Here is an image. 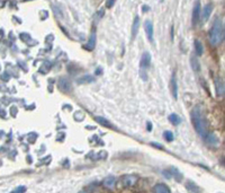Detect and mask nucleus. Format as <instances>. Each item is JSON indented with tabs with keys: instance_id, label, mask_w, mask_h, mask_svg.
<instances>
[{
	"instance_id": "aec40b11",
	"label": "nucleus",
	"mask_w": 225,
	"mask_h": 193,
	"mask_svg": "<svg viewBox=\"0 0 225 193\" xmlns=\"http://www.w3.org/2000/svg\"><path fill=\"white\" fill-rule=\"evenodd\" d=\"M186 187H187V190L189 192H199L201 191V189L196 184H194V182H187Z\"/></svg>"
},
{
	"instance_id": "5701e85b",
	"label": "nucleus",
	"mask_w": 225,
	"mask_h": 193,
	"mask_svg": "<svg viewBox=\"0 0 225 193\" xmlns=\"http://www.w3.org/2000/svg\"><path fill=\"white\" fill-rule=\"evenodd\" d=\"M163 136H164V139H166L167 141H173V139H174L173 133L171 131H166V132L163 133Z\"/></svg>"
},
{
	"instance_id": "4468645a",
	"label": "nucleus",
	"mask_w": 225,
	"mask_h": 193,
	"mask_svg": "<svg viewBox=\"0 0 225 193\" xmlns=\"http://www.w3.org/2000/svg\"><path fill=\"white\" fill-rule=\"evenodd\" d=\"M139 28H140V17L139 16H135L134 21H133V25H132V39L136 37Z\"/></svg>"
},
{
	"instance_id": "2eb2a0df",
	"label": "nucleus",
	"mask_w": 225,
	"mask_h": 193,
	"mask_svg": "<svg viewBox=\"0 0 225 193\" xmlns=\"http://www.w3.org/2000/svg\"><path fill=\"white\" fill-rule=\"evenodd\" d=\"M153 191H154V192H158V193H170V189L166 185V184H163V183L156 184V185L153 187Z\"/></svg>"
},
{
	"instance_id": "6e6552de",
	"label": "nucleus",
	"mask_w": 225,
	"mask_h": 193,
	"mask_svg": "<svg viewBox=\"0 0 225 193\" xmlns=\"http://www.w3.org/2000/svg\"><path fill=\"white\" fill-rule=\"evenodd\" d=\"M205 141H206V144L208 145V146H211V147H214V148H217L218 146H219V140H218L217 136H215L214 133H211L208 134L204 138Z\"/></svg>"
},
{
	"instance_id": "a878e982",
	"label": "nucleus",
	"mask_w": 225,
	"mask_h": 193,
	"mask_svg": "<svg viewBox=\"0 0 225 193\" xmlns=\"http://www.w3.org/2000/svg\"><path fill=\"white\" fill-rule=\"evenodd\" d=\"M140 75H141V77L143 78V80H146V75H145V71H144V70H141V71H140Z\"/></svg>"
},
{
	"instance_id": "dca6fc26",
	"label": "nucleus",
	"mask_w": 225,
	"mask_h": 193,
	"mask_svg": "<svg viewBox=\"0 0 225 193\" xmlns=\"http://www.w3.org/2000/svg\"><path fill=\"white\" fill-rule=\"evenodd\" d=\"M195 52L198 56H203V52H204V48H203V44L199 40H195Z\"/></svg>"
},
{
	"instance_id": "b1692460",
	"label": "nucleus",
	"mask_w": 225,
	"mask_h": 193,
	"mask_svg": "<svg viewBox=\"0 0 225 193\" xmlns=\"http://www.w3.org/2000/svg\"><path fill=\"white\" fill-rule=\"evenodd\" d=\"M115 2H116V0H107V1H106V7L111 8L113 6H114Z\"/></svg>"
},
{
	"instance_id": "1a4fd4ad",
	"label": "nucleus",
	"mask_w": 225,
	"mask_h": 193,
	"mask_svg": "<svg viewBox=\"0 0 225 193\" xmlns=\"http://www.w3.org/2000/svg\"><path fill=\"white\" fill-rule=\"evenodd\" d=\"M144 29L146 33V37L150 42H153V23L150 19L144 21Z\"/></svg>"
},
{
	"instance_id": "0eeeda50",
	"label": "nucleus",
	"mask_w": 225,
	"mask_h": 193,
	"mask_svg": "<svg viewBox=\"0 0 225 193\" xmlns=\"http://www.w3.org/2000/svg\"><path fill=\"white\" fill-rule=\"evenodd\" d=\"M215 91H216V95L218 97H223L224 96V91H225V86H224V81L222 78H216L215 79Z\"/></svg>"
},
{
	"instance_id": "f3484780",
	"label": "nucleus",
	"mask_w": 225,
	"mask_h": 193,
	"mask_svg": "<svg viewBox=\"0 0 225 193\" xmlns=\"http://www.w3.org/2000/svg\"><path fill=\"white\" fill-rule=\"evenodd\" d=\"M190 62H191V68H193V70L197 71V72L201 70V63H199V61H198V59L196 56H191Z\"/></svg>"
},
{
	"instance_id": "f257e3e1",
	"label": "nucleus",
	"mask_w": 225,
	"mask_h": 193,
	"mask_svg": "<svg viewBox=\"0 0 225 193\" xmlns=\"http://www.w3.org/2000/svg\"><path fill=\"white\" fill-rule=\"evenodd\" d=\"M209 43L213 46H218L223 43L225 37V28H224V21L222 18H216L214 21L213 27L209 31Z\"/></svg>"
},
{
	"instance_id": "6ab92c4d",
	"label": "nucleus",
	"mask_w": 225,
	"mask_h": 193,
	"mask_svg": "<svg viewBox=\"0 0 225 193\" xmlns=\"http://www.w3.org/2000/svg\"><path fill=\"white\" fill-rule=\"evenodd\" d=\"M94 81V77L92 76H90V75H84L82 76L81 78L78 79V83L79 84H84V83H92Z\"/></svg>"
},
{
	"instance_id": "7c9ffc66",
	"label": "nucleus",
	"mask_w": 225,
	"mask_h": 193,
	"mask_svg": "<svg viewBox=\"0 0 225 193\" xmlns=\"http://www.w3.org/2000/svg\"><path fill=\"white\" fill-rule=\"evenodd\" d=\"M171 39L173 40V27H171Z\"/></svg>"
},
{
	"instance_id": "9b49d317",
	"label": "nucleus",
	"mask_w": 225,
	"mask_h": 193,
	"mask_svg": "<svg viewBox=\"0 0 225 193\" xmlns=\"http://www.w3.org/2000/svg\"><path fill=\"white\" fill-rule=\"evenodd\" d=\"M151 63V54L149 52H144L141 56V61H140V67L142 69H146L150 67Z\"/></svg>"
},
{
	"instance_id": "cd10ccee",
	"label": "nucleus",
	"mask_w": 225,
	"mask_h": 193,
	"mask_svg": "<svg viewBox=\"0 0 225 193\" xmlns=\"http://www.w3.org/2000/svg\"><path fill=\"white\" fill-rule=\"evenodd\" d=\"M142 10H143V13H146V11L150 10V7L149 6H146V5H144V6L142 7Z\"/></svg>"
},
{
	"instance_id": "39448f33",
	"label": "nucleus",
	"mask_w": 225,
	"mask_h": 193,
	"mask_svg": "<svg viewBox=\"0 0 225 193\" xmlns=\"http://www.w3.org/2000/svg\"><path fill=\"white\" fill-rule=\"evenodd\" d=\"M58 86H59L60 89L62 91H64V93L71 91V89H72V84H71V81L66 77L60 78L59 81H58Z\"/></svg>"
},
{
	"instance_id": "4be33fe9",
	"label": "nucleus",
	"mask_w": 225,
	"mask_h": 193,
	"mask_svg": "<svg viewBox=\"0 0 225 193\" xmlns=\"http://www.w3.org/2000/svg\"><path fill=\"white\" fill-rule=\"evenodd\" d=\"M104 15H105V9H104V8H100L99 10L96 11V13H95V15H94V19L96 21V23H98V21H100L101 18L104 17Z\"/></svg>"
},
{
	"instance_id": "c85d7f7f",
	"label": "nucleus",
	"mask_w": 225,
	"mask_h": 193,
	"mask_svg": "<svg viewBox=\"0 0 225 193\" xmlns=\"http://www.w3.org/2000/svg\"><path fill=\"white\" fill-rule=\"evenodd\" d=\"M148 130L149 131L152 130V124H151V122H148Z\"/></svg>"
},
{
	"instance_id": "9d476101",
	"label": "nucleus",
	"mask_w": 225,
	"mask_h": 193,
	"mask_svg": "<svg viewBox=\"0 0 225 193\" xmlns=\"http://www.w3.org/2000/svg\"><path fill=\"white\" fill-rule=\"evenodd\" d=\"M96 40H97V37H96V29H94V31L91 32V34H90L88 43H87L83 48H84L87 51H92V50L95 49V46H96Z\"/></svg>"
},
{
	"instance_id": "ddd939ff",
	"label": "nucleus",
	"mask_w": 225,
	"mask_h": 193,
	"mask_svg": "<svg viewBox=\"0 0 225 193\" xmlns=\"http://www.w3.org/2000/svg\"><path fill=\"white\" fill-rule=\"evenodd\" d=\"M170 87H171V93H172L173 98H178V84H177L176 75H173L171 78V83H170Z\"/></svg>"
},
{
	"instance_id": "393cba45",
	"label": "nucleus",
	"mask_w": 225,
	"mask_h": 193,
	"mask_svg": "<svg viewBox=\"0 0 225 193\" xmlns=\"http://www.w3.org/2000/svg\"><path fill=\"white\" fill-rule=\"evenodd\" d=\"M26 191V186H19L16 190H14V192H25Z\"/></svg>"
},
{
	"instance_id": "7ed1b4c3",
	"label": "nucleus",
	"mask_w": 225,
	"mask_h": 193,
	"mask_svg": "<svg viewBox=\"0 0 225 193\" xmlns=\"http://www.w3.org/2000/svg\"><path fill=\"white\" fill-rule=\"evenodd\" d=\"M121 182L124 187H133L139 182V176L134 175V174H125L122 176Z\"/></svg>"
},
{
	"instance_id": "f03ea898",
	"label": "nucleus",
	"mask_w": 225,
	"mask_h": 193,
	"mask_svg": "<svg viewBox=\"0 0 225 193\" xmlns=\"http://www.w3.org/2000/svg\"><path fill=\"white\" fill-rule=\"evenodd\" d=\"M191 119H193V123H194L195 130L201 138H205L208 133V124L206 119L204 118V115L201 114V107L196 106L193 110L191 113Z\"/></svg>"
},
{
	"instance_id": "a211bd4d",
	"label": "nucleus",
	"mask_w": 225,
	"mask_h": 193,
	"mask_svg": "<svg viewBox=\"0 0 225 193\" xmlns=\"http://www.w3.org/2000/svg\"><path fill=\"white\" fill-rule=\"evenodd\" d=\"M95 119H96V121H97V122L99 123V124H101V125L107 126V128H111V122H109L108 120L105 119V118H101V116H96Z\"/></svg>"
},
{
	"instance_id": "bb28decb",
	"label": "nucleus",
	"mask_w": 225,
	"mask_h": 193,
	"mask_svg": "<svg viewBox=\"0 0 225 193\" xmlns=\"http://www.w3.org/2000/svg\"><path fill=\"white\" fill-rule=\"evenodd\" d=\"M151 145H152L153 147H156V148H159V149H163V147L160 144H156V142H152Z\"/></svg>"
},
{
	"instance_id": "20e7f679",
	"label": "nucleus",
	"mask_w": 225,
	"mask_h": 193,
	"mask_svg": "<svg viewBox=\"0 0 225 193\" xmlns=\"http://www.w3.org/2000/svg\"><path fill=\"white\" fill-rule=\"evenodd\" d=\"M201 2H199V0H197L194 5V8H193V19H191V24H193L194 27L198 24V21L201 19Z\"/></svg>"
},
{
	"instance_id": "2f4dec72",
	"label": "nucleus",
	"mask_w": 225,
	"mask_h": 193,
	"mask_svg": "<svg viewBox=\"0 0 225 193\" xmlns=\"http://www.w3.org/2000/svg\"><path fill=\"white\" fill-rule=\"evenodd\" d=\"M24 1H29V0H24Z\"/></svg>"
},
{
	"instance_id": "412c9836",
	"label": "nucleus",
	"mask_w": 225,
	"mask_h": 193,
	"mask_svg": "<svg viewBox=\"0 0 225 193\" xmlns=\"http://www.w3.org/2000/svg\"><path fill=\"white\" fill-rule=\"evenodd\" d=\"M169 121L172 123L173 125H178V124H180V123H181V119H180V118L177 115V114H170Z\"/></svg>"
},
{
	"instance_id": "f8f14e48",
	"label": "nucleus",
	"mask_w": 225,
	"mask_h": 193,
	"mask_svg": "<svg viewBox=\"0 0 225 193\" xmlns=\"http://www.w3.org/2000/svg\"><path fill=\"white\" fill-rule=\"evenodd\" d=\"M103 185L108 190H113L116 185V179L114 176H107L103 182Z\"/></svg>"
},
{
	"instance_id": "c756f323",
	"label": "nucleus",
	"mask_w": 225,
	"mask_h": 193,
	"mask_svg": "<svg viewBox=\"0 0 225 193\" xmlns=\"http://www.w3.org/2000/svg\"><path fill=\"white\" fill-rule=\"evenodd\" d=\"M96 75H97V76H99V75H101V69H100V68H98L97 70H96Z\"/></svg>"
},
{
	"instance_id": "423d86ee",
	"label": "nucleus",
	"mask_w": 225,
	"mask_h": 193,
	"mask_svg": "<svg viewBox=\"0 0 225 193\" xmlns=\"http://www.w3.org/2000/svg\"><path fill=\"white\" fill-rule=\"evenodd\" d=\"M213 4L212 2H208L204 6L203 10H201V19L203 21H207L209 16L212 15V11H213Z\"/></svg>"
}]
</instances>
